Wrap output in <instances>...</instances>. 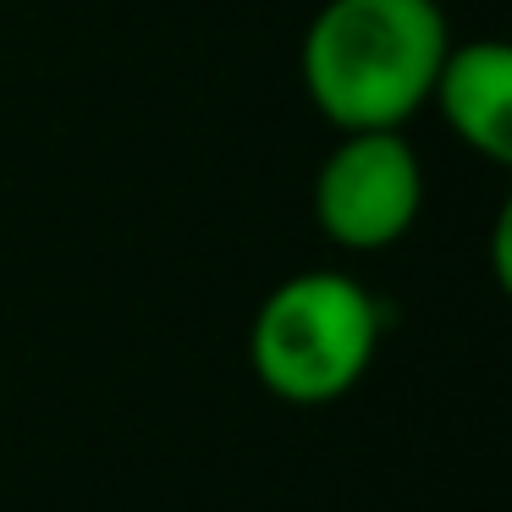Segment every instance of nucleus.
I'll list each match as a JSON object with an SVG mask.
<instances>
[{
  "label": "nucleus",
  "mask_w": 512,
  "mask_h": 512,
  "mask_svg": "<svg viewBox=\"0 0 512 512\" xmlns=\"http://www.w3.org/2000/svg\"><path fill=\"white\" fill-rule=\"evenodd\" d=\"M452 45L441 0H325L303 34V94L336 133H402Z\"/></svg>",
  "instance_id": "1"
},
{
  "label": "nucleus",
  "mask_w": 512,
  "mask_h": 512,
  "mask_svg": "<svg viewBox=\"0 0 512 512\" xmlns=\"http://www.w3.org/2000/svg\"><path fill=\"white\" fill-rule=\"evenodd\" d=\"M380 353V303L342 270H298L265 292L248 331V364L281 402L320 408L369 375Z\"/></svg>",
  "instance_id": "2"
},
{
  "label": "nucleus",
  "mask_w": 512,
  "mask_h": 512,
  "mask_svg": "<svg viewBox=\"0 0 512 512\" xmlns=\"http://www.w3.org/2000/svg\"><path fill=\"white\" fill-rule=\"evenodd\" d=\"M424 160L402 133H342L314 171V226L347 254H380L419 226Z\"/></svg>",
  "instance_id": "3"
},
{
  "label": "nucleus",
  "mask_w": 512,
  "mask_h": 512,
  "mask_svg": "<svg viewBox=\"0 0 512 512\" xmlns=\"http://www.w3.org/2000/svg\"><path fill=\"white\" fill-rule=\"evenodd\" d=\"M430 105L457 144L485 155L490 166L512 160V50L501 39H452L430 83Z\"/></svg>",
  "instance_id": "4"
}]
</instances>
